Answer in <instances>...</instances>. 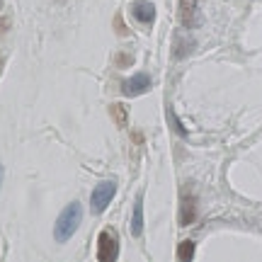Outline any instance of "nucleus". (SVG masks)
I'll use <instances>...</instances> for the list:
<instances>
[{
    "mask_svg": "<svg viewBox=\"0 0 262 262\" xmlns=\"http://www.w3.org/2000/svg\"><path fill=\"white\" fill-rule=\"evenodd\" d=\"M110 114L114 117L117 126H126V110H124V104H110Z\"/></svg>",
    "mask_w": 262,
    "mask_h": 262,
    "instance_id": "obj_10",
    "label": "nucleus"
},
{
    "mask_svg": "<svg viewBox=\"0 0 262 262\" xmlns=\"http://www.w3.org/2000/svg\"><path fill=\"white\" fill-rule=\"evenodd\" d=\"M131 12H134V17L139 19L141 25H153V19H156V8L150 5L148 0H136Z\"/></svg>",
    "mask_w": 262,
    "mask_h": 262,
    "instance_id": "obj_6",
    "label": "nucleus"
},
{
    "mask_svg": "<svg viewBox=\"0 0 262 262\" xmlns=\"http://www.w3.org/2000/svg\"><path fill=\"white\" fill-rule=\"evenodd\" d=\"M8 27H10V19L8 17H0V37L8 32Z\"/></svg>",
    "mask_w": 262,
    "mask_h": 262,
    "instance_id": "obj_11",
    "label": "nucleus"
},
{
    "mask_svg": "<svg viewBox=\"0 0 262 262\" xmlns=\"http://www.w3.org/2000/svg\"><path fill=\"white\" fill-rule=\"evenodd\" d=\"M80 221H83V206L78 204V202L66 206L63 211H61V216L56 219V224H54V238H56V243H66L68 238H73Z\"/></svg>",
    "mask_w": 262,
    "mask_h": 262,
    "instance_id": "obj_1",
    "label": "nucleus"
},
{
    "mask_svg": "<svg viewBox=\"0 0 262 262\" xmlns=\"http://www.w3.org/2000/svg\"><path fill=\"white\" fill-rule=\"evenodd\" d=\"M119 257V241L112 231H102L97 238V260L100 262H114Z\"/></svg>",
    "mask_w": 262,
    "mask_h": 262,
    "instance_id": "obj_3",
    "label": "nucleus"
},
{
    "mask_svg": "<svg viewBox=\"0 0 262 262\" xmlns=\"http://www.w3.org/2000/svg\"><path fill=\"white\" fill-rule=\"evenodd\" d=\"M192 257H194V243H192V241H182V243L178 245V260L189 262Z\"/></svg>",
    "mask_w": 262,
    "mask_h": 262,
    "instance_id": "obj_9",
    "label": "nucleus"
},
{
    "mask_svg": "<svg viewBox=\"0 0 262 262\" xmlns=\"http://www.w3.org/2000/svg\"><path fill=\"white\" fill-rule=\"evenodd\" d=\"M0 5H3V0H0Z\"/></svg>",
    "mask_w": 262,
    "mask_h": 262,
    "instance_id": "obj_14",
    "label": "nucleus"
},
{
    "mask_svg": "<svg viewBox=\"0 0 262 262\" xmlns=\"http://www.w3.org/2000/svg\"><path fill=\"white\" fill-rule=\"evenodd\" d=\"M114 194H117V182H114V180L100 182V185L93 189V194H90V209H93V214H102L104 209L112 204Z\"/></svg>",
    "mask_w": 262,
    "mask_h": 262,
    "instance_id": "obj_2",
    "label": "nucleus"
},
{
    "mask_svg": "<svg viewBox=\"0 0 262 262\" xmlns=\"http://www.w3.org/2000/svg\"><path fill=\"white\" fill-rule=\"evenodd\" d=\"M148 88H150V78L146 73H139V75H134V78H129V80H124L122 93L126 97H136V95H143Z\"/></svg>",
    "mask_w": 262,
    "mask_h": 262,
    "instance_id": "obj_5",
    "label": "nucleus"
},
{
    "mask_svg": "<svg viewBox=\"0 0 262 262\" xmlns=\"http://www.w3.org/2000/svg\"><path fill=\"white\" fill-rule=\"evenodd\" d=\"M0 185H3V168H0Z\"/></svg>",
    "mask_w": 262,
    "mask_h": 262,
    "instance_id": "obj_12",
    "label": "nucleus"
},
{
    "mask_svg": "<svg viewBox=\"0 0 262 262\" xmlns=\"http://www.w3.org/2000/svg\"><path fill=\"white\" fill-rule=\"evenodd\" d=\"M129 231L134 238H139V235L143 233V202H141V196L136 199V204H134V216H131Z\"/></svg>",
    "mask_w": 262,
    "mask_h": 262,
    "instance_id": "obj_8",
    "label": "nucleus"
},
{
    "mask_svg": "<svg viewBox=\"0 0 262 262\" xmlns=\"http://www.w3.org/2000/svg\"><path fill=\"white\" fill-rule=\"evenodd\" d=\"M180 22L185 29H194L199 25V5L196 0H180Z\"/></svg>",
    "mask_w": 262,
    "mask_h": 262,
    "instance_id": "obj_4",
    "label": "nucleus"
},
{
    "mask_svg": "<svg viewBox=\"0 0 262 262\" xmlns=\"http://www.w3.org/2000/svg\"><path fill=\"white\" fill-rule=\"evenodd\" d=\"M0 68H3V61H0Z\"/></svg>",
    "mask_w": 262,
    "mask_h": 262,
    "instance_id": "obj_13",
    "label": "nucleus"
},
{
    "mask_svg": "<svg viewBox=\"0 0 262 262\" xmlns=\"http://www.w3.org/2000/svg\"><path fill=\"white\" fill-rule=\"evenodd\" d=\"M196 219V202L192 194L182 196V206H180V226H189Z\"/></svg>",
    "mask_w": 262,
    "mask_h": 262,
    "instance_id": "obj_7",
    "label": "nucleus"
}]
</instances>
